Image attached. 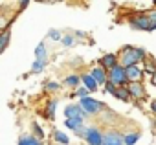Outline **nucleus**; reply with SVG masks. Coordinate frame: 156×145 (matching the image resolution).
<instances>
[{"mask_svg": "<svg viewBox=\"0 0 156 145\" xmlns=\"http://www.w3.org/2000/svg\"><path fill=\"white\" fill-rule=\"evenodd\" d=\"M46 68V62H39V61H33L31 64V74H41V72Z\"/></svg>", "mask_w": 156, "mask_h": 145, "instance_id": "nucleus-23", "label": "nucleus"}, {"mask_svg": "<svg viewBox=\"0 0 156 145\" xmlns=\"http://www.w3.org/2000/svg\"><path fill=\"white\" fill-rule=\"evenodd\" d=\"M85 140L88 145H103V132L99 127H88L85 129Z\"/></svg>", "mask_w": 156, "mask_h": 145, "instance_id": "nucleus-5", "label": "nucleus"}, {"mask_svg": "<svg viewBox=\"0 0 156 145\" xmlns=\"http://www.w3.org/2000/svg\"><path fill=\"white\" fill-rule=\"evenodd\" d=\"M116 90H118V87L112 83V81H107V85H105V92H108V94H116Z\"/></svg>", "mask_w": 156, "mask_h": 145, "instance_id": "nucleus-28", "label": "nucleus"}, {"mask_svg": "<svg viewBox=\"0 0 156 145\" xmlns=\"http://www.w3.org/2000/svg\"><path fill=\"white\" fill-rule=\"evenodd\" d=\"M79 105L85 108V112L88 114V116H98L101 110H105V105L101 103V101H98V99H94V97H83L81 101H79Z\"/></svg>", "mask_w": 156, "mask_h": 145, "instance_id": "nucleus-2", "label": "nucleus"}, {"mask_svg": "<svg viewBox=\"0 0 156 145\" xmlns=\"http://www.w3.org/2000/svg\"><path fill=\"white\" fill-rule=\"evenodd\" d=\"M114 97H116L118 101H129V99H130V94H129V88H127V87H118V90H116V94H114Z\"/></svg>", "mask_w": 156, "mask_h": 145, "instance_id": "nucleus-20", "label": "nucleus"}, {"mask_svg": "<svg viewBox=\"0 0 156 145\" xmlns=\"http://www.w3.org/2000/svg\"><path fill=\"white\" fill-rule=\"evenodd\" d=\"M72 118H83V119H87L88 114L85 112V108L79 103H70L64 108V119H72Z\"/></svg>", "mask_w": 156, "mask_h": 145, "instance_id": "nucleus-6", "label": "nucleus"}, {"mask_svg": "<svg viewBox=\"0 0 156 145\" xmlns=\"http://www.w3.org/2000/svg\"><path fill=\"white\" fill-rule=\"evenodd\" d=\"M129 24H130L132 30H140V31H151L152 30L151 28V20H149L147 15H134V17H130Z\"/></svg>", "mask_w": 156, "mask_h": 145, "instance_id": "nucleus-4", "label": "nucleus"}, {"mask_svg": "<svg viewBox=\"0 0 156 145\" xmlns=\"http://www.w3.org/2000/svg\"><path fill=\"white\" fill-rule=\"evenodd\" d=\"M19 145H42V141L37 138V136H30V134H24L19 138Z\"/></svg>", "mask_w": 156, "mask_h": 145, "instance_id": "nucleus-18", "label": "nucleus"}, {"mask_svg": "<svg viewBox=\"0 0 156 145\" xmlns=\"http://www.w3.org/2000/svg\"><path fill=\"white\" fill-rule=\"evenodd\" d=\"M145 51L141 48H132V46H125L121 50V55H119V64L123 68H130V66H136L140 61H145Z\"/></svg>", "mask_w": 156, "mask_h": 145, "instance_id": "nucleus-1", "label": "nucleus"}, {"mask_svg": "<svg viewBox=\"0 0 156 145\" xmlns=\"http://www.w3.org/2000/svg\"><path fill=\"white\" fill-rule=\"evenodd\" d=\"M151 79H152V85H154V87H156V74H154V76H152V77H151Z\"/></svg>", "mask_w": 156, "mask_h": 145, "instance_id": "nucleus-34", "label": "nucleus"}, {"mask_svg": "<svg viewBox=\"0 0 156 145\" xmlns=\"http://www.w3.org/2000/svg\"><path fill=\"white\" fill-rule=\"evenodd\" d=\"M127 88H129L130 97H134V99H141V97H145V88H143L141 83H129Z\"/></svg>", "mask_w": 156, "mask_h": 145, "instance_id": "nucleus-11", "label": "nucleus"}, {"mask_svg": "<svg viewBox=\"0 0 156 145\" xmlns=\"http://www.w3.org/2000/svg\"><path fill=\"white\" fill-rule=\"evenodd\" d=\"M125 72H127V79H129V83H141V77H143V68L141 66H130V68H125Z\"/></svg>", "mask_w": 156, "mask_h": 145, "instance_id": "nucleus-8", "label": "nucleus"}, {"mask_svg": "<svg viewBox=\"0 0 156 145\" xmlns=\"http://www.w3.org/2000/svg\"><path fill=\"white\" fill-rule=\"evenodd\" d=\"M151 110L156 114V97H154V99H152V103H151Z\"/></svg>", "mask_w": 156, "mask_h": 145, "instance_id": "nucleus-32", "label": "nucleus"}, {"mask_svg": "<svg viewBox=\"0 0 156 145\" xmlns=\"http://www.w3.org/2000/svg\"><path fill=\"white\" fill-rule=\"evenodd\" d=\"M9 39H11V30L9 28H4L2 31H0V53L6 51V48L9 44Z\"/></svg>", "mask_w": 156, "mask_h": 145, "instance_id": "nucleus-16", "label": "nucleus"}, {"mask_svg": "<svg viewBox=\"0 0 156 145\" xmlns=\"http://www.w3.org/2000/svg\"><path fill=\"white\" fill-rule=\"evenodd\" d=\"M48 37H50L51 41H59V42H61V39H62L61 31H57V30H51V31H48Z\"/></svg>", "mask_w": 156, "mask_h": 145, "instance_id": "nucleus-27", "label": "nucleus"}, {"mask_svg": "<svg viewBox=\"0 0 156 145\" xmlns=\"http://www.w3.org/2000/svg\"><path fill=\"white\" fill-rule=\"evenodd\" d=\"M88 94H90V92H88L85 87H79V88H75V96L79 97V99H83V97H88Z\"/></svg>", "mask_w": 156, "mask_h": 145, "instance_id": "nucleus-26", "label": "nucleus"}, {"mask_svg": "<svg viewBox=\"0 0 156 145\" xmlns=\"http://www.w3.org/2000/svg\"><path fill=\"white\" fill-rule=\"evenodd\" d=\"M33 130H35V134L39 136V140H42V138H44V132H42V129H41V125H37V123H33Z\"/></svg>", "mask_w": 156, "mask_h": 145, "instance_id": "nucleus-29", "label": "nucleus"}, {"mask_svg": "<svg viewBox=\"0 0 156 145\" xmlns=\"http://www.w3.org/2000/svg\"><path fill=\"white\" fill-rule=\"evenodd\" d=\"M35 61L48 64V50H46V44L44 42H39L37 44V48H35Z\"/></svg>", "mask_w": 156, "mask_h": 145, "instance_id": "nucleus-13", "label": "nucleus"}, {"mask_svg": "<svg viewBox=\"0 0 156 145\" xmlns=\"http://www.w3.org/2000/svg\"><path fill=\"white\" fill-rule=\"evenodd\" d=\"M75 35H77V37H81V39H85V37H87V33H85V31H75Z\"/></svg>", "mask_w": 156, "mask_h": 145, "instance_id": "nucleus-33", "label": "nucleus"}, {"mask_svg": "<svg viewBox=\"0 0 156 145\" xmlns=\"http://www.w3.org/2000/svg\"><path fill=\"white\" fill-rule=\"evenodd\" d=\"M57 105H59V101H57V99H48V101H46V107H44V112H42L46 119H53V118H55Z\"/></svg>", "mask_w": 156, "mask_h": 145, "instance_id": "nucleus-12", "label": "nucleus"}, {"mask_svg": "<svg viewBox=\"0 0 156 145\" xmlns=\"http://www.w3.org/2000/svg\"><path fill=\"white\" fill-rule=\"evenodd\" d=\"M53 138H55V141L61 143V145H68V143H70V138H68L62 130H53Z\"/></svg>", "mask_w": 156, "mask_h": 145, "instance_id": "nucleus-21", "label": "nucleus"}, {"mask_svg": "<svg viewBox=\"0 0 156 145\" xmlns=\"http://www.w3.org/2000/svg\"><path fill=\"white\" fill-rule=\"evenodd\" d=\"M64 125H66V129H70V130L77 132L79 129H83V127H85V119H83V118H72V119H64Z\"/></svg>", "mask_w": 156, "mask_h": 145, "instance_id": "nucleus-15", "label": "nucleus"}, {"mask_svg": "<svg viewBox=\"0 0 156 145\" xmlns=\"http://www.w3.org/2000/svg\"><path fill=\"white\" fill-rule=\"evenodd\" d=\"M61 90V85L55 83V81H48L46 83V92H59Z\"/></svg>", "mask_w": 156, "mask_h": 145, "instance_id": "nucleus-25", "label": "nucleus"}, {"mask_svg": "<svg viewBox=\"0 0 156 145\" xmlns=\"http://www.w3.org/2000/svg\"><path fill=\"white\" fill-rule=\"evenodd\" d=\"M108 81H112L116 87H127L129 85V79H127V72L121 64L114 66L110 72H108Z\"/></svg>", "mask_w": 156, "mask_h": 145, "instance_id": "nucleus-3", "label": "nucleus"}, {"mask_svg": "<svg viewBox=\"0 0 156 145\" xmlns=\"http://www.w3.org/2000/svg\"><path fill=\"white\" fill-rule=\"evenodd\" d=\"M140 132L138 130H132V132H125L123 134V143L125 145H136L138 141H140Z\"/></svg>", "mask_w": 156, "mask_h": 145, "instance_id": "nucleus-17", "label": "nucleus"}, {"mask_svg": "<svg viewBox=\"0 0 156 145\" xmlns=\"http://www.w3.org/2000/svg\"><path fill=\"white\" fill-rule=\"evenodd\" d=\"M119 64V57L118 55H114V53H107V55H103L101 57V64L99 66H103L107 72H110L114 66H118Z\"/></svg>", "mask_w": 156, "mask_h": 145, "instance_id": "nucleus-10", "label": "nucleus"}, {"mask_svg": "<svg viewBox=\"0 0 156 145\" xmlns=\"http://www.w3.org/2000/svg\"><path fill=\"white\" fill-rule=\"evenodd\" d=\"M103 145H125L123 134L114 129H108L107 132H103Z\"/></svg>", "mask_w": 156, "mask_h": 145, "instance_id": "nucleus-7", "label": "nucleus"}, {"mask_svg": "<svg viewBox=\"0 0 156 145\" xmlns=\"http://www.w3.org/2000/svg\"><path fill=\"white\" fill-rule=\"evenodd\" d=\"M143 72L145 74H149L151 77L156 74V64L152 62V61H149V59H145V66H143Z\"/></svg>", "mask_w": 156, "mask_h": 145, "instance_id": "nucleus-22", "label": "nucleus"}, {"mask_svg": "<svg viewBox=\"0 0 156 145\" xmlns=\"http://www.w3.org/2000/svg\"><path fill=\"white\" fill-rule=\"evenodd\" d=\"M152 30H156V26H154V28H152Z\"/></svg>", "mask_w": 156, "mask_h": 145, "instance_id": "nucleus-36", "label": "nucleus"}, {"mask_svg": "<svg viewBox=\"0 0 156 145\" xmlns=\"http://www.w3.org/2000/svg\"><path fill=\"white\" fill-rule=\"evenodd\" d=\"M81 81H83V87H85L88 92H96V90H98V87H99V85H98V81H96L90 74H83V76H81Z\"/></svg>", "mask_w": 156, "mask_h": 145, "instance_id": "nucleus-14", "label": "nucleus"}, {"mask_svg": "<svg viewBox=\"0 0 156 145\" xmlns=\"http://www.w3.org/2000/svg\"><path fill=\"white\" fill-rule=\"evenodd\" d=\"M152 2H154V6H156V0H152Z\"/></svg>", "mask_w": 156, "mask_h": 145, "instance_id": "nucleus-35", "label": "nucleus"}, {"mask_svg": "<svg viewBox=\"0 0 156 145\" xmlns=\"http://www.w3.org/2000/svg\"><path fill=\"white\" fill-rule=\"evenodd\" d=\"M41 4H57V2H62V0H37Z\"/></svg>", "mask_w": 156, "mask_h": 145, "instance_id": "nucleus-30", "label": "nucleus"}, {"mask_svg": "<svg viewBox=\"0 0 156 145\" xmlns=\"http://www.w3.org/2000/svg\"><path fill=\"white\" fill-rule=\"evenodd\" d=\"M79 83H81V76H77V74H72L64 79L66 88H79Z\"/></svg>", "mask_w": 156, "mask_h": 145, "instance_id": "nucleus-19", "label": "nucleus"}, {"mask_svg": "<svg viewBox=\"0 0 156 145\" xmlns=\"http://www.w3.org/2000/svg\"><path fill=\"white\" fill-rule=\"evenodd\" d=\"M90 76L98 81V85H107V81H108V72L103 66H94L90 70Z\"/></svg>", "mask_w": 156, "mask_h": 145, "instance_id": "nucleus-9", "label": "nucleus"}, {"mask_svg": "<svg viewBox=\"0 0 156 145\" xmlns=\"http://www.w3.org/2000/svg\"><path fill=\"white\" fill-rule=\"evenodd\" d=\"M61 44H62L64 48H72V46L75 44V41H73V37H72V35H62V39H61Z\"/></svg>", "mask_w": 156, "mask_h": 145, "instance_id": "nucleus-24", "label": "nucleus"}, {"mask_svg": "<svg viewBox=\"0 0 156 145\" xmlns=\"http://www.w3.org/2000/svg\"><path fill=\"white\" fill-rule=\"evenodd\" d=\"M30 4V0H19V9H24Z\"/></svg>", "mask_w": 156, "mask_h": 145, "instance_id": "nucleus-31", "label": "nucleus"}]
</instances>
